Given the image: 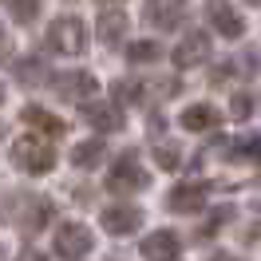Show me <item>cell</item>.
<instances>
[{"label":"cell","mask_w":261,"mask_h":261,"mask_svg":"<svg viewBox=\"0 0 261 261\" xmlns=\"http://www.w3.org/2000/svg\"><path fill=\"white\" fill-rule=\"evenodd\" d=\"M12 163H16L24 174H48L51 166H56V150H51L44 139L24 135V139L12 143Z\"/></svg>","instance_id":"cell-1"},{"label":"cell","mask_w":261,"mask_h":261,"mask_svg":"<svg viewBox=\"0 0 261 261\" xmlns=\"http://www.w3.org/2000/svg\"><path fill=\"white\" fill-rule=\"evenodd\" d=\"M44 44L51 51H60V56H80L83 44H87V32H83V20L80 16H60L51 20L48 36H44Z\"/></svg>","instance_id":"cell-2"},{"label":"cell","mask_w":261,"mask_h":261,"mask_svg":"<svg viewBox=\"0 0 261 261\" xmlns=\"http://www.w3.org/2000/svg\"><path fill=\"white\" fill-rule=\"evenodd\" d=\"M8 218L16 222L24 233H36L51 222V202L48 198H8Z\"/></svg>","instance_id":"cell-3"},{"label":"cell","mask_w":261,"mask_h":261,"mask_svg":"<svg viewBox=\"0 0 261 261\" xmlns=\"http://www.w3.org/2000/svg\"><path fill=\"white\" fill-rule=\"evenodd\" d=\"M143 186H147V170L139 163V154H135V150L119 154L115 166H111V174H107V190H115V194H135V190H143Z\"/></svg>","instance_id":"cell-4"},{"label":"cell","mask_w":261,"mask_h":261,"mask_svg":"<svg viewBox=\"0 0 261 261\" xmlns=\"http://www.w3.org/2000/svg\"><path fill=\"white\" fill-rule=\"evenodd\" d=\"M91 245H95V238L83 222H60V229H56V253L60 257L75 261L83 253H91Z\"/></svg>","instance_id":"cell-5"},{"label":"cell","mask_w":261,"mask_h":261,"mask_svg":"<svg viewBox=\"0 0 261 261\" xmlns=\"http://www.w3.org/2000/svg\"><path fill=\"white\" fill-rule=\"evenodd\" d=\"M182 16H186V0H147L143 4V20L150 28H163V32L178 28Z\"/></svg>","instance_id":"cell-6"},{"label":"cell","mask_w":261,"mask_h":261,"mask_svg":"<svg viewBox=\"0 0 261 261\" xmlns=\"http://www.w3.org/2000/svg\"><path fill=\"white\" fill-rule=\"evenodd\" d=\"M206 198H210V186H206V182H178V186L170 190V198H166V206L174 214H198L206 206Z\"/></svg>","instance_id":"cell-7"},{"label":"cell","mask_w":261,"mask_h":261,"mask_svg":"<svg viewBox=\"0 0 261 261\" xmlns=\"http://www.w3.org/2000/svg\"><path fill=\"white\" fill-rule=\"evenodd\" d=\"M206 60H210V36L206 32H186V40L174 48V67H178V71H190V67L206 64Z\"/></svg>","instance_id":"cell-8"},{"label":"cell","mask_w":261,"mask_h":261,"mask_svg":"<svg viewBox=\"0 0 261 261\" xmlns=\"http://www.w3.org/2000/svg\"><path fill=\"white\" fill-rule=\"evenodd\" d=\"M178 249H182V242H178L174 229H154V233L143 238V245H139V253H143L147 261H174Z\"/></svg>","instance_id":"cell-9"},{"label":"cell","mask_w":261,"mask_h":261,"mask_svg":"<svg viewBox=\"0 0 261 261\" xmlns=\"http://www.w3.org/2000/svg\"><path fill=\"white\" fill-rule=\"evenodd\" d=\"M206 16H210V24L218 28V36H226V40H238V36L245 32L242 16L233 12L229 0H210V4H206Z\"/></svg>","instance_id":"cell-10"},{"label":"cell","mask_w":261,"mask_h":261,"mask_svg":"<svg viewBox=\"0 0 261 261\" xmlns=\"http://www.w3.org/2000/svg\"><path fill=\"white\" fill-rule=\"evenodd\" d=\"M99 222H103L107 233L123 238V233H135V229L143 226V210H139V206H107Z\"/></svg>","instance_id":"cell-11"},{"label":"cell","mask_w":261,"mask_h":261,"mask_svg":"<svg viewBox=\"0 0 261 261\" xmlns=\"http://www.w3.org/2000/svg\"><path fill=\"white\" fill-rule=\"evenodd\" d=\"M56 91H64L67 99H75V103H83V99H91L99 91V80L91 75V71H64V75H56Z\"/></svg>","instance_id":"cell-12"},{"label":"cell","mask_w":261,"mask_h":261,"mask_svg":"<svg viewBox=\"0 0 261 261\" xmlns=\"http://www.w3.org/2000/svg\"><path fill=\"white\" fill-rule=\"evenodd\" d=\"M83 119L91 123V127L99 130V135H111V130H123V111L115 107V103H87L83 107Z\"/></svg>","instance_id":"cell-13"},{"label":"cell","mask_w":261,"mask_h":261,"mask_svg":"<svg viewBox=\"0 0 261 261\" xmlns=\"http://www.w3.org/2000/svg\"><path fill=\"white\" fill-rule=\"evenodd\" d=\"M24 123L36 127L40 135H48V139H60V135L67 130L64 119H60V115H51V111H44V107H24Z\"/></svg>","instance_id":"cell-14"},{"label":"cell","mask_w":261,"mask_h":261,"mask_svg":"<svg viewBox=\"0 0 261 261\" xmlns=\"http://www.w3.org/2000/svg\"><path fill=\"white\" fill-rule=\"evenodd\" d=\"M103 159H107L103 139H87V143H80V147L71 150V163H75V170H95Z\"/></svg>","instance_id":"cell-15"},{"label":"cell","mask_w":261,"mask_h":261,"mask_svg":"<svg viewBox=\"0 0 261 261\" xmlns=\"http://www.w3.org/2000/svg\"><path fill=\"white\" fill-rule=\"evenodd\" d=\"M182 127L186 130H210V127H218V111L210 103H194V107L182 111Z\"/></svg>","instance_id":"cell-16"},{"label":"cell","mask_w":261,"mask_h":261,"mask_svg":"<svg viewBox=\"0 0 261 261\" xmlns=\"http://www.w3.org/2000/svg\"><path fill=\"white\" fill-rule=\"evenodd\" d=\"M95 32H99V40H103V44H119V40H123V32H127V16H123V12H103V16H99V24H95Z\"/></svg>","instance_id":"cell-17"},{"label":"cell","mask_w":261,"mask_h":261,"mask_svg":"<svg viewBox=\"0 0 261 261\" xmlns=\"http://www.w3.org/2000/svg\"><path fill=\"white\" fill-rule=\"evenodd\" d=\"M229 159L233 163H261V139H238V143H229Z\"/></svg>","instance_id":"cell-18"},{"label":"cell","mask_w":261,"mask_h":261,"mask_svg":"<svg viewBox=\"0 0 261 261\" xmlns=\"http://www.w3.org/2000/svg\"><path fill=\"white\" fill-rule=\"evenodd\" d=\"M8 12L16 24H32L40 16V0H8Z\"/></svg>","instance_id":"cell-19"},{"label":"cell","mask_w":261,"mask_h":261,"mask_svg":"<svg viewBox=\"0 0 261 261\" xmlns=\"http://www.w3.org/2000/svg\"><path fill=\"white\" fill-rule=\"evenodd\" d=\"M154 163L163 166V170H178V163H182V150L174 147V143H159V147H154Z\"/></svg>","instance_id":"cell-20"},{"label":"cell","mask_w":261,"mask_h":261,"mask_svg":"<svg viewBox=\"0 0 261 261\" xmlns=\"http://www.w3.org/2000/svg\"><path fill=\"white\" fill-rule=\"evenodd\" d=\"M127 60H130V64H150V60H159V44H154V40L130 44V48H127Z\"/></svg>","instance_id":"cell-21"},{"label":"cell","mask_w":261,"mask_h":261,"mask_svg":"<svg viewBox=\"0 0 261 261\" xmlns=\"http://www.w3.org/2000/svg\"><path fill=\"white\" fill-rule=\"evenodd\" d=\"M253 107H257V103H253V95H249V91H238V95H233V103H229V115H233V119H249V115H253Z\"/></svg>","instance_id":"cell-22"},{"label":"cell","mask_w":261,"mask_h":261,"mask_svg":"<svg viewBox=\"0 0 261 261\" xmlns=\"http://www.w3.org/2000/svg\"><path fill=\"white\" fill-rule=\"evenodd\" d=\"M20 80H24V83H28V80H32V83L44 80V71H40V60H24V67H20Z\"/></svg>","instance_id":"cell-23"},{"label":"cell","mask_w":261,"mask_h":261,"mask_svg":"<svg viewBox=\"0 0 261 261\" xmlns=\"http://www.w3.org/2000/svg\"><path fill=\"white\" fill-rule=\"evenodd\" d=\"M210 261H242V257H233V253H226V249H218V253H214Z\"/></svg>","instance_id":"cell-24"},{"label":"cell","mask_w":261,"mask_h":261,"mask_svg":"<svg viewBox=\"0 0 261 261\" xmlns=\"http://www.w3.org/2000/svg\"><path fill=\"white\" fill-rule=\"evenodd\" d=\"M20 261H40V253H24V257H20Z\"/></svg>","instance_id":"cell-25"},{"label":"cell","mask_w":261,"mask_h":261,"mask_svg":"<svg viewBox=\"0 0 261 261\" xmlns=\"http://www.w3.org/2000/svg\"><path fill=\"white\" fill-rule=\"evenodd\" d=\"M99 4H123V0H99Z\"/></svg>","instance_id":"cell-26"},{"label":"cell","mask_w":261,"mask_h":261,"mask_svg":"<svg viewBox=\"0 0 261 261\" xmlns=\"http://www.w3.org/2000/svg\"><path fill=\"white\" fill-rule=\"evenodd\" d=\"M249 4H261V0H249Z\"/></svg>","instance_id":"cell-27"}]
</instances>
